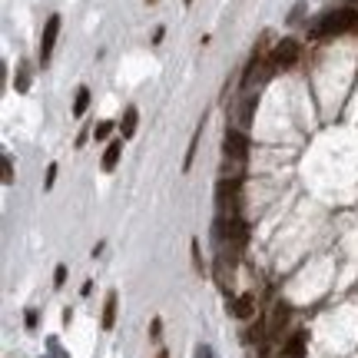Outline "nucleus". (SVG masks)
<instances>
[{
	"instance_id": "19",
	"label": "nucleus",
	"mask_w": 358,
	"mask_h": 358,
	"mask_svg": "<svg viewBox=\"0 0 358 358\" xmlns=\"http://www.w3.org/2000/svg\"><path fill=\"white\" fill-rule=\"evenodd\" d=\"M66 282V266H57V272H53V285H64Z\"/></svg>"
},
{
	"instance_id": "14",
	"label": "nucleus",
	"mask_w": 358,
	"mask_h": 358,
	"mask_svg": "<svg viewBox=\"0 0 358 358\" xmlns=\"http://www.w3.org/2000/svg\"><path fill=\"white\" fill-rule=\"evenodd\" d=\"M110 133H113V123H106V120H103V123H96V127H93V136H96V140H106Z\"/></svg>"
},
{
	"instance_id": "10",
	"label": "nucleus",
	"mask_w": 358,
	"mask_h": 358,
	"mask_svg": "<svg viewBox=\"0 0 358 358\" xmlns=\"http://www.w3.org/2000/svg\"><path fill=\"white\" fill-rule=\"evenodd\" d=\"M302 352H306V335L299 332V335H292V342L285 345V358H302Z\"/></svg>"
},
{
	"instance_id": "17",
	"label": "nucleus",
	"mask_w": 358,
	"mask_h": 358,
	"mask_svg": "<svg viewBox=\"0 0 358 358\" xmlns=\"http://www.w3.org/2000/svg\"><path fill=\"white\" fill-rule=\"evenodd\" d=\"M30 87V77H27V66H20L17 70V90H27Z\"/></svg>"
},
{
	"instance_id": "6",
	"label": "nucleus",
	"mask_w": 358,
	"mask_h": 358,
	"mask_svg": "<svg viewBox=\"0 0 358 358\" xmlns=\"http://www.w3.org/2000/svg\"><path fill=\"white\" fill-rule=\"evenodd\" d=\"M120 153H123V140H113L110 146H106V153H103V173H113L116 163H120Z\"/></svg>"
},
{
	"instance_id": "3",
	"label": "nucleus",
	"mask_w": 358,
	"mask_h": 358,
	"mask_svg": "<svg viewBox=\"0 0 358 358\" xmlns=\"http://www.w3.org/2000/svg\"><path fill=\"white\" fill-rule=\"evenodd\" d=\"M299 57H302V47H299L295 40H279V43L272 47L268 64H272V70H289V66L299 64Z\"/></svg>"
},
{
	"instance_id": "24",
	"label": "nucleus",
	"mask_w": 358,
	"mask_h": 358,
	"mask_svg": "<svg viewBox=\"0 0 358 358\" xmlns=\"http://www.w3.org/2000/svg\"><path fill=\"white\" fill-rule=\"evenodd\" d=\"M150 3H153V0H150Z\"/></svg>"
},
{
	"instance_id": "11",
	"label": "nucleus",
	"mask_w": 358,
	"mask_h": 358,
	"mask_svg": "<svg viewBox=\"0 0 358 358\" xmlns=\"http://www.w3.org/2000/svg\"><path fill=\"white\" fill-rule=\"evenodd\" d=\"M199 136H203V123H199V129L192 133L189 150H186V159H182V169H189V166H192V159H196V150H199Z\"/></svg>"
},
{
	"instance_id": "13",
	"label": "nucleus",
	"mask_w": 358,
	"mask_h": 358,
	"mask_svg": "<svg viewBox=\"0 0 358 358\" xmlns=\"http://www.w3.org/2000/svg\"><path fill=\"white\" fill-rule=\"evenodd\" d=\"M289 319V306H275V315H272V332H279L282 325Z\"/></svg>"
},
{
	"instance_id": "16",
	"label": "nucleus",
	"mask_w": 358,
	"mask_h": 358,
	"mask_svg": "<svg viewBox=\"0 0 358 358\" xmlns=\"http://www.w3.org/2000/svg\"><path fill=\"white\" fill-rule=\"evenodd\" d=\"M13 182V163H10V156H3V186H10Z\"/></svg>"
},
{
	"instance_id": "22",
	"label": "nucleus",
	"mask_w": 358,
	"mask_h": 358,
	"mask_svg": "<svg viewBox=\"0 0 358 358\" xmlns=\"http://www.w3.org/2000/svg\"><path fill=\"white\" fill-rule=\"evenodd\" d=\"M156 358H169V352H166V348H159V352H156Z\"/></svg>"
},
{
	"instance_id": "15",
	"label": "nucleus",
	"mask_w": 358,
	"mask_h": 358,
	"mask_svg": "<svg viewBox=\"0 0 358 358\" xmlns=\"http://www.w3.org/2000/svg\"><path fill=\"white\" fill-rule=\"evenodd\" d=\"M252 110H256V96H245V103H243V127L249 123V116H252Z\"/></svg>"
},
{
	"instance_id": "8",
	"label": "nucleus",
	"mask_w": 358,
	"mask_h": 358,
	"mask_svg": "<svg viewBox=\"0 0 358 358\" xmlns=\"http://www.w3.org/2000/svg\"><path fill=\"white\" fill-rule=\"evenodd\" d=\"M116 325V292L106 295V302H103V329L110 332Z\"/></svg>"
},
{
	"instance_id": "2",
	"label": "nucleus",
	"mask_w": 358,
	"mask_h": 358,
	"mask_svg": "<svg viewBox=\"0 0 358 358\" xmlns=\"http://www.w3.org/2000/svg\"><path fill=\"white\" fill-rule=\"evenodd\" d=\"M239 189H243V179L239 176H222L216 186V206L219 216H239Z\"/></svg>"
},
{
	"instance_id": "21",
	"label": "nucleus",
	"mask_w": 358,
	"mask_h": 358,
	"mask_svg": "<svg viewBox=\"0 0 358 358\" xmlns=\"http://www.w3.org/2000/svg\"><path fill=\"white\" fill-rule=\"evenodd\" d=\"M199 358H213V348L203 345V348H199Z\"/></svg>"
},
{
	"instance_id": "4",
	"label": "nucleus",
	"mask_w": 358,
	"mask_h": 358,
	"mask_svg": "<svg viewBox=\"0 0 358 358\" xmlns=\"http://www.w3.org/2000/svg\"><path fill=\"white\" fill-rule=\"evenodd\" d=\"M222 153H226V159H232V163H245L249 136H245L243 129H226V136H222Z\"/></svg>"
},
{
	"instance_id": "9",
	"label": "nucleus",
	"mask_w": 358,
	"mask_h": 358,
	"mask_svg": "<svg viewBox=\"0 0 358 358\" xmlns=\"http://www.w3.org/2000/svg\"><path fill=\"white\" fill-rule=\"evenodd\" d=\"M136 123H140V113H136V106H127V113H123V140H129L133 133H136Z\"/></svg>"
},
{
	"instance_id": "23",
	"label": "nucleus",
	"mask_w": 358,
	"mask_h": 358,
	"mask_svg": "<svg viewBox=\"0 0 358 358\" xmlns=\"http://www.w3.org/2000/svg\"><path fill=\"white\" fill-rule=\"evenodd\" d=\"M186 3H192V0H186Z\"/></svg>"
},
{
	"instance_id": "5",
	"label": "nucleus",
	"mask_w": 358,
	"mask_h": 358,
	"mask_svg": "<svg viewBox=\"0 0 358 358\" xmlns=\"http://www.w3.org/2000/svg\"><path fill=\"white\" fill-rule=\"evenodd\" d=\"M57 34H60V13H53L47 27H43V37H40V64L47 66L53 57V43H57Z\"/></svg>"
},
{
	"instance_id": "7",
	"label": "nucleus",
	"mask_w": 358,
	"mask_h": 358,
	"mask_svg": "<svg viewBox=\"0 0 358 358\" xmlns=\"http://www.w3.org/2000/svg\"><path fill=\"white\" fill-rule=\"evenodd\" d=\"M252 312H256V299H252V295H239V299L232 302V315H236V319H252Z\"/></svg>"
},
{
	"instance_id": "20",
	"label": "nucleus",
	"mask_w": 358,
	"mask_h": 358,
	"mask_svg": "<svg viewBox=\"0 0 358 358\" xmlns=\"http://www.w3.org/2000/svg\"><path fill=\"white\" fill-rule=\"evenodd\" d=\"M192 259H196V272H203V259H199V243L192 239Z\"/></svg>"
},
{
	"instance_id": "12",
	"label": "nucleus",
	"mask_w": 358,
	"mask_h": 358,
	"mask_svg": "<svg viewBox=\"0 0 358 358\" xmlns=\"http://www.w3.org/2000/svg\"><path fill=\"white\" fill-rule=\"evenodd\" d=\"M87 106H90V90L80 87L77 90V100H73V116H83V113H87Z\"/></svg>"
},
{
	"instance_id": "1",
	"label": "nucleus",
	"mask_w": 358,
	"mask_h": 358,
	"mask_svg": "<svg viewBox=\"0 0 358 358\" xmlns=\"http://www.w3.org/2000/svg\"><path fill=\"white\" fill-rule=\"evenodd\" d=\"M358 30V10L342 7V10L325 13L322 20L308 27V37L312 40H329V37H342V34H355Z\"/></svg>"
},
{
	"instance_id": "18",
	"label": "nucleus",
	"mask_w": 358,
	"mask_h": 358,
	"mask_svg": "<svg viewBox=\"0 0 358 358\" xmlns=\"http://www.w3.org/2000/svg\"><path fill=\"white\" fill-rule=\"evenodd\" d=\"M53 182H57V163H50V169H47V179H43V186L50 189Z\"/></svg>"
}]
</instances>
